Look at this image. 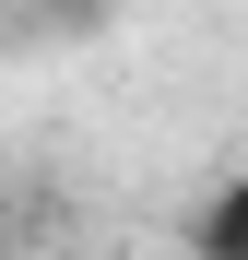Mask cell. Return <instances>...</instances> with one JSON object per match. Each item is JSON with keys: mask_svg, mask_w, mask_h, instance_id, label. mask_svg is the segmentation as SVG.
I'll return each mask as SVG.
<instances>
[{"mask_svg": "<svg viewBox=\"0 0 248 260\" xmlns=\"http://www.w3.org/2000/svg\"><path fill=\"white\" fill-rule=\"evenodd\" d=\"M201 260H248V166L225 178V201L201 213Z\"/></svg>", "mask_w": 248, "mask_h": 260, "instance_id": "cell-1", "label": "cell"}]
</instances>
